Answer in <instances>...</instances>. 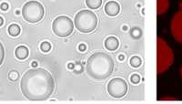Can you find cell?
<instances>
[{
	"instance_id": "obj_21",
	"label": "cell",
	"mask_w": 182,
	"mask_h": 104,
	"mask_svg": "<svg viewBox=\"0 0 182 104\" xmlns=\"http://www.w3.org/2000/svg\"><path fill=\"white\" fill-rule=\"evenodd\" d=\"M8 7H9V6L7 3H2L1 5H0V8H1V10H3V11H7L8 9Z\"/></svg>"
},
{
	"instance_id": "obj_16",
	"label": "cell",
	"mask_w": 182,
	"mask_h": 104,
	"mask_svg": "<svg viewBox=\"0 0 182 104\" xmlns=\"http://www.w3.org/2000/svg\"><path fill=\"white\" fill-rule=\"evenodd\" d=\"M39 48H40V50H41L42 52H44V53H47V52H49V51L51 50L52 46H51V43H50V42H48V41H43V42L40 44Z\"/></svg>"
},
{
	"instance_id": "obj_11",
	"label": "cell",
	"mask_w": 182,
	"mask_h": 104,
	"mask_svg": "<svg viewBox=\"0 0 182 104\" xmlns=\"http://www.w3.org/2000/svg\"><path fill=\"white\" fill-rule=\"evenodd\" d=\"M28 55H29V50L24 45L18 46L15 50V56L19 60H25L28 57Z\"/></svg>"
},
{
	"instance_id": "obj_10",
	"label": "cell",
	"mask_w": 182,
	"mask_h": 104,
	"mask_svg": "<svg viewBox=\"0 0 182 104\" xmlns=\"http://www.w3.org/2000/svg\"><path fill=\"white\" fill-rule=\"evenodd\" d=\"M104 47L108 51H116L119 47V41L116 37L109 36L104 41Z\"/></svg>"
},
{
	"instance_id": "obj_7",
	"label": "cell",
	"mask_w": 182,
	"mask_h": 104,
	"mask_svg": "<svg viewBox=\"0 0 182 104\" xmlns=\"http://www.w3.org/2000/svg\"><path fill=\"white\" fill-rule=\"evenodd\" d=\"M127 83L121 78H114L108 81L107 85V92L108 95L114 99L123 98L127 93Z\"/></svg>"
},
{
	"instance_id": "obj_3",
	"label": "cell",
	"mask_w": 182,
	"mask_h": 104,
	"mask_svg": "<svg viewBox=\"0 0 182 104\" xmlns=\"http://www.w3.org/2000/svg\"><path fill=\"white\" fill-rule=\"evenodd\" d=\"M98 19L91 10H81L77 12L74 18V27L81 33H90L98 27Z\"/></svg>"
},
{
	"instance_id": "obj_26",
	"label": "cell",
	"mask_w": 182,
	"mask_h": 104,
	"mask_svg": "<svg viewBox=\"0 0 182 104\" xmlns=\"http://www.w3.org/2000/svg\"><path fill=\"white\" fill-rule=\"evenodd\" d=\"M180 75H181V78H182V67H181V69H180Z\"/></svg>"
},
{
	"instance_id": "obj_19",
	"label": "cell",
	"mask_w": 182,
	"mask_h": 104,
	"mask_svg": "<svg viewBox=\"0 0 182 104\" xmlns=\"http://www.w3.org/2000/svg\"><path fill=\"white\" fill-rule=\"evenodd\" d=\"M4 59H5V48H4L3 44L0 41V66L2 65Z\"/></svg>"
},
{
	"instance_id": "obj_5",
	"label": "cell",
	"mask_w": 182,
	"mask_h": 104,
	"mask_svg": "<svg viewBox=\"0 0 182 104\" xmlns=\"http://www.w3.org/2000/svg\"><path fill=\"white\" fill-rule=\"evenodd\" d=\"M174 60V55L167 44L158 38V73L161 74L171 66Z\"/></svg>"
},
{
	"instance_id": "obj_2",
	"label": "cell",
	"mask_w": 182,
	"mask_h": 104,
	"mask_svg": "<svg viewBox=\"0 0 182 104\" xmlns=\"http://www.w3.org/2000/svg\"><path fill=\"white\" fill-rule=\"evenodd\" d=\"M86 70L91 79L95 81L105 80L114 70V60L104 52H96L87 59Z\"/></svg>"
},
{
	"instance_id": "obj_12",
	"label": "cell",
	"mask_w": 182,
	"mask_h": 104,
	"mask_svg": "<svg viewBox=\"0 0 182 104\" xmlns=\"http://www.w3.org/2000/svg\"><path fill=\"white\" fill-rule=\"evenodd\" d=\"M157 5H158V7H157L158 14L161 15V14H164V13L168 9L170 2H168V0H158Z\"/></svg>"
},
{
	"instance_id": "obj_13",
	"label": "cell",
	"mask_w": 182,
	"mask_h": 104,
	"mask_svg": "<svg viewBox=\"0 0 182 104\" xmlns=\"http://www.w3.org/2000/svg\"><path fill=\"white\" fill-rule=\"evenodd\" d=\"M7 32H8L9 36L15 37L19 36V34L21 32V29L17 24H11L7 29Z\"/></svg>"
},
{
	"instance_id": "obj_1",
	"label": "cell",
	"mask_w": 182,
	"mask_h": 104,
	"mask_svg": "<svg viewBox=\"0 0 182 104\" xmlns=\"http://www.w3.org/2000/svg\"><path fill=\"white\" fill-rule=\"evenodd\" d=\"M55 80L45 69H32L21 78L20 90L22 95L30 101L47 100L55 90Z\"/></svg>"
},
{
	"instance_id": "obj_9",
	"label": "cell",
	"mask_w": 182,
	"mask_h": 104,
	"mask_svg": "<svg viewBox=\"0 0 182 104\" xmlns=\"http://www.w3.org/2000/svg\"><path fill=\"white\" fill-rule=\"evenodd\" d=\"M120 9V5L115 0H110V1L107 2L105 7H104V11L108 17H116L119 14Z\"/></svg>"
},
{
	"instance_id": "obj_18",
	"label": "cell",
	"mask_w": 182,
	"mask_h": 104,
	"mask_svg": "<svg viewBox=\"0 0 182 104\" xmlns=\"http://www.w3.org/2000/svg\"><path fill=\"white\" fill-rule=\"evenodd\" d=\"M18 77H19V74L17 71L16 70H13V71H10L9 74H8V78H9V80L12 81H16L18 80Z\"/></svg>"
},
{
	"instance_id": "obj_23",
	"label": "cell",
	"mask_w": 182,
	"mask_h": 104,
	"mask_svg": "<svg viewBox=\"0 0 182 104\" xmlns=\"http://www.w3.org/2000/svg\"><path fill=\"white\" fill-rule=\"evenodd\" d=\"M3 25H4V19L2 17H0V27H2Z\"/></svg>"
},
{
	"instance_id": "obj_6",
	"label": "cell",
	"mask_w": 182,
	"mask_h": 104,
	"mask_svg": "<svg viewBox=\"0 0 182 104\" xmlns=\"http://www.w3.org/2000/svg\"><path fill=\"white\" fill-rule=\"evenodd\" d=\"M74 22L68 16H59L52 22V31L58 37H67L73 33Z\"/></svg>"
},
{
	"instance_id": "obj_24",
	"label": "cell",
	"mask_w": 182,
	"mask_h": 104,
	"mask_svg": "<svg viewBox=\"0 0 182 104\" xmlns=\"http://www.w3.org/2000/svg\"><path fill=\"white\" fill-rule=\"evenodd\" d=\"M162 100H176V99H174V98H165V99H162Z\"/></svg>"
},
{
	"instance_id": "obj_20",
	"label": "cell",
	"mask_w": 182,
	"mask_h": 104,
	"mask_svg": "<svg viewBox=\"0 0 182 104\" xmlns=\"http://www.w3.org/2000/svg\"><path fill=\"white\" fill-rule=\"evenodd\" d=\"M130 81H131V83H133V84H138L139 83V81H140V77H139V75L138 74H132L131 76H130Z\"/></svg>"
},
{
	"instance_id": "obj_8",
	"label": "cell",
	"mask_w": 182,
	"mask_h": 104,
	"mask_svg": "<svg viewBox=\"0 0 182 104\" xmlns=\"http://www.w3.org/2000/svg\"><path fill=\"white\" fill-rule=\"evenodd\" d=\"M171 33L175 40L182 44V10L176 13L171 19Z\"/></svg>"
},
{
	"instance_id": "obj_22",
	"label": "cell",
	"mask_w": 182,
	"mask_h": 104,
	"mask_svg": "<svg viewBox=\"0 0 182 104\" xmlns=\"http://www.w3.org/2000/svg\"><path fill=\"white\" fill-rule=\"evenodd\" d=\"M79 49L80 51H84V50L86 49V46H85L84 44H81V45H79Z\"/></svg>"
},
{
	"instance_id": "obj_25",
	"label": "cell",
	"mask_w": 182,
	"mask_h": 104,
	"mask_svg": "<svg viewBox=\"0 0 182 104\" xmlns=\"http://www.w3.org/2000/svg\"><path fill=\"white\" fill-rule=\"evenodd\" d=\"M124 59H123V57H121V56H119V60H123Z\"/></svg>"
},
{
	"instance_id": "obj_15",
	"label": "cell",
	"mask_w": 182,
	"mask_h": 104,
	"mask_svg": "<svg viewBox=\"0 0 182 104\" xmlns=\"http://www.w3.org/2000/svg\"><path fill=\"white\" fill-rule=\"evenodd\" d=\"M142 64V60L138 56H133L130 59H129V65L134 68V69H138L141 66Z\"/></svg>"
},
{
	"instance_id": "obj_17",
	"label": "cell",
	"mask_w": 182,
	"mask_h": 104,
	"mask_svg": "<svg viewBox=\"0 0 182 104\" xmlns=\"http://www.w3.org/2000/svg\"><path fill=\"white\" fill-rule=\"evenodd\" d=\"M130 34H131L133 38H139L141 37V35H142V31L138 28H134V29H132Z\"/></svg>"
},
{
	"instance_id": "obj_4",
	"label": "cell",
	"mask_w": 182,
	"mask_h": 104,
	"mask_svg": "<svg viewBox=\"0 0 182 104\" xmlns=\"http://www.w3.org/2000/svg\"><path fill=\"white\" fill-rule=\"evenodd\" d=\"M21 13L25 21L30 24H36L43 19L45 8L40 2L31 0L23 6Z\"/></svg>"
},
{
	"instance_id": "obj_14",
	"label": "cell",
	"mask_w": 182,
	"mask_h": 104,
	"mask_svg": "<svg viewBox=\"0 0 182 104\" xmlns=\"http://www.w3.org/2000/svg\"><path fill=\"white\" fill-rule=\"evenodd\" d=\"M86 5L89 9L96 10L102 6V0H85Z\"/></svg>"
}]
</instances>
